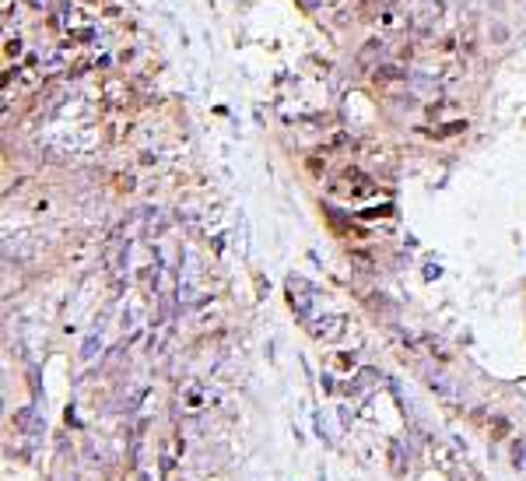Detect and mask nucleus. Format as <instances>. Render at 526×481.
Listing matches in <instances>:
<instances>
[{
    "mask_svg": "<svg viewBox=\"0 0 526 481\" xmlns=\"http://www.w3.org/2000/svg\"><path fill=\"white\" fill-rule=\"evenodd\" d=\"M372 78L379 81V84H390V81H404V78H407V74H404L400 67H393V63H383V67L375 63V70H372Z\"/></svg>",
    "mask_w": 526,
    "mask_h": 481,
    "instance_id": "nucleus-1",
    "label": "nucleus"
},
{
    "mask_svg": "<svg viewBox=\"0 0 526 481\" xmlns=\"http://www.w3.org/2000/svg\"><path fill=\"white\" fill-rule=\"evenodd\" d=\"M375 57H383V42H379V39L365 42V49L358 53V63H369V60H375Z\"/></svg>",
    "mask_w": 526,
    "mask_h": 481,
    "instance_id": "nucleus-2",
    "label": "nucleus"
},
{
    "mask_svg": "<svg viewBox=\"0 0 526 481\" xmlns=\"http://www.w3.org/2000/svg\"><path fill=\"white\" fill-rule=\"evenodd\" d=\"M390 460H393V471H396V474H404V457H400V442H393V446H390Z\"/></svg>",
    "mask_w": 526,
    "mask_h": 481,
    "instance_id": "nucleus-3",
    "label": "nucleus"
}]
</instances>
